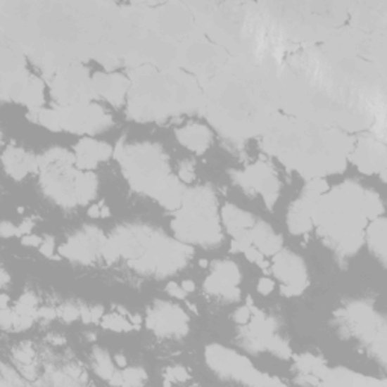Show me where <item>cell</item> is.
Returning <instances> with one entry per match:
<instances>
[{
  "instance_id": "10",
  "label": "cell",
  "mask_w": 387,
  "mask_h": 387,
  "mask_svg": "<svg viewBox=\"0 0 387 387\" xmlns=\"http://www.w3.org/2000/svg\"><path fill=\"white\" fill-rule=\"evenodd\" d=\"M205 359L209 369L221 376V379L248 386L281 384L280 380L272 379L268 374L259 372L247 357L218 343H212L208 346L205 350Z\"/></svg>"
},
{
  "instance_id": "14",
  "label": "cell",
  "mask_w": 387,
  "mask_h": 387,
  "mask_svg": "<svg viewBox=\"0 0 387 387\" xmlns=\"http://www.w3.org/2000/svg\"><path fill=\"white\" fill-rule=\"evenodd\" d=\"M63 130L75 135H96L112 126V117L93 101L56 108Z\"/></svg>"
},
{
  "instance_id": "50",
  "label": "cell",
  "mask_w": 387,
  "mask_h": 387,
  "mask_svg": "<svg viewBox=\"0 0 387 387\" xmlns=\"http://www.w3.org/2000/svg\"><path fill=\"white\" fill-rule=\"evenodd\" d=\"M103 203H100V205H93L88 209V215L91 218H101V209H103Z\"/></svg>"
},
{
  "instance_id": "36",
  "label": "cell",
  "mask_w": 387,
  "mask_h": 387,
  "mask_svg": "<svg viewBox=\"0 0 387 387\" xmlns=\"http://www.w3.org/2000/svg\"><path fill=\"white\" fill-rule=\"evenodd\" d=\"M123 374V386H142L147 381V372L141 368H127Z\"/></svg>"
},
{
  "instance_id": "53",
  "label": "cell",
  "mask_w": 387,
  "mask_h": 387,
  "mask_svg": "<svg viewBox=\"0 0 387 387\" xmlns=\"http://www.w3.org/2000/svg\"><path fill=\"white\" fill-rule=\"evenodd\" d=\"M115 363H117L118 366H121V368H125V366L127 364V360H126L125 355L117 354V355H115Z\"/></svg>"
},
{
  "instance_id": "27",
  "label": "cell",
  "mask_w": 387,
  "mask_h": 387,
  "mask_svg": "<svg viewBox=\"0 0 387 387\" xmlns=\"http://www.w3.org/2000/svg\"><path fill=\"white\" fill-rule=\"evenodd\" d=\"M364 241L368 242L371 251L383 263L386 262V218L379 217L366 227Z\"/></svg>"
},
{
  "instance_id": "55",
  "label": "cell",
  "mask_w": 387,
  "mask_h": 387,
  "mask_svg": "<svg viewBox=\"0 0 387 387\" xmlns=\"http://www.w3.org/2000/svg\"><path fill=\"white\" fill-rule=\"evenodd\" d=\"M0 301H2V304H0V307H2V309L9 307V305H8L9 298H8V295H6V293H2V298H0Z\"/></svg>"
},
{
  "instance_id": "52",
  "label": "cell",
  "mask_w": 387,
  "mask_h": 387,
  "mask_svg": "<svg viewBox=\"0 0 387 387\" xmlns=\"http://www.w3.org/2000/svg\"><path fill=\"white\" fill-rule=\"evenodd\" d=\"M47 341L50 343H53V345H63V343H65V339L63 338V336H59V334H50L49 338H47Z\"/></svg>"
},
{
  "instance_id": "8",
  "label": "cell",
  "mask_w": 387,
  "mask_h": 387,
  "mask_svg": "<svg viewBox=\"0 0 387 387\" xmlns=\"http://www.w3.org/2000/svg\"><path fill=\"white\" fill-rule=\"evenodd\" d=\"M75 153L65 148H50L38 156L39 186L58 206L73 209L79 206L76 182L79 176Z\"/></svg>"
},
{
  "instance_id": "54",
  "label": "cell",
  "mask_w": 387,
  "mask_h": 387,
  "mask_svg": "<svg viewBox=\"0 0 387 387\" xmlns=\"http://www.w3.org/2000/svg\"><path fill=\"white\" fill-rule=\"evenodd\" d=\"M9 283V276H8V272L5 269H2V288L5 289L6 288V284Z\"/></svg>"
},
{
  "instance_id": "33",
  "label": "cell",
  "mask_w": 387,
  "mask_h": 387,
  "mask_svg": "<svg viewBox=\"0 0 387 387\" xmlns=\"http://www.w3.org/2000/svg\"><path fill=\"white\" fill-rule=\"evenodd\" d=\"M35 359H37V353L34 350V346L29 342L20 343L17 348L13 350V360L15 362L17 366L32 364L35 363Z\"/></svg>"
},
{
  "instance_id": "39",
  "label": "cell",
  "mask_w": 387,
  "mask_h": 387,
  "mask_svg": "<svg viewBox=\"0 0 387 387\" xmlns=\"http://www.w3.org/2000/svg\"><path fill=\"white\" fill-rule=\"evenodd\" d=\"M167 381L165 384H172V383H183L189 380V374L188 371L183 368V366H171V368L167 369Z\"/></svg>"
},
{
  "instance_id": "44",
  "label": "cell",
  "mask_w": 387,
  "mask_h": 387,
  "mask_svg": "<svg viewBox=\"0 0 387 387\" xmlns=\"http://www.w3.org/2000/svg\"><path fill=\"white\" fill-rule=\"evenodd\" d=\"M167 292L171 295L172 298H176V300H186V292L183 291V288L180 286V284L175 283V281H170L167 284Z\"/></svg>"
},
{
  "instance_id": "32",
  "label": "cell",
  "mask_w": 387,
  "mask_h": 387,
  "mask_svg": "<svg viewBox=\"0 0 387 387\" xmlns=\"http://www.w3.org/2000/svg\"><path fill=\"white\" fill-rule=\"evenodd\" d=\"M100 324L103 329L117 331V333H127V331H132L135 329V325L130 321V313L121 315V312L105 315Z\"/></svg>"
},
{
  "instance_id": "12",
  "label": "cell",
  "mask_w": 387,
  "mask_h": 387,
  "mask_svg": "<svg viewBox=\"0 0 387 387\" xmlns=\"http://www.w3.org/2000/svg\"><path fill=\"white\" fill-rule=\"evenodd\" d=\"M336 317L339 318L341 327H343L354 338L371 345L372 351H376L380 359H386V327L380 321L379 315L371 305L360 301H354L341 309Z\"/></svg>"
},
{
  "instance_id": "37",
  "label": "cell",
  "mask_w": 387,
  "mask_h": 387,
  "mask_svg": "<svg viewBox=\"0 0 387 387\" xmlns=\"http://www.w3.org/2000/svg\"><path fill=\"white\" fill-rule=\"evenodd\" d=\"M58 317L64 322H73L77 318H80V305H76L73 303H64L56 309Z\"/></svg>"
},
{
  "instance_id": "45",
  "label": "cell",
  "mask_w": 387,
  "mask_h": 387,
  "mask_svg": "<svg viewBox=\"0 0 387 387\" xmlns=\"http://www.w3.org/2000/svg\"><path fill=\"white\" fill-rule=\"evenodd\" d=\"M274 288H276V283H274L271 279H268V277H262L260 280H259V283H258V291H259V293H262V295H269L272 291H274Z\"/></svg>"
},
{
  "instance_id": "31",
  "label": "cell",
  "mask_w": 387,
  "mask_h": 387,
  "mask_svg": "<svg viewBox=\"0 0 387 387\" xmlns=\"http://www.w3.org/2000/svg\"><path fill=\"white\" fill-rule=\"evenodd\" d=\"M212 274H215L217 277H220L221 280L227 281L230 284H238L242 280L239 267L231 260H220V262H213L212 263Z\"/></svg>"
},
{
  "instance_id": "30",
  "label": "cell",
  "mask_w": 387,
  "mask_h": 387,
  "mask_svg": "<svg viewBox=\"0 0 387 387\" xmlns=\"http://www.w3.org/2000/svg\"><path fill=\"white\" fill-rule=\"evenodd\" d=\"M91 364H93L94 372L103 380H110L112 375L117 371L114 368V360H112L110 354L103 348H94L91 354Z\"/></svg>"
},
{
  "instance_id": "5",
  "label": "cell",
  "mask_w": 387,
  "mask_h": 387,
  "mask_svg": "<svg viewBox=\"0 0 387 387\" xmlns=\"http://www.w3.org/2000/svg\"><path fill=\"white\" fill-rule=\"evenodd\" d=\"M383 212L379 194L346 180L318 198L313 209V227L342 256H353L363 246L368 221L383 217Z\"/></svg>"
},
{
  "instance_id": "24",
  "label": "cell",
  "mask_w": 387,
  "mask_h": 387,
  "mask_svg": "<svg viewBox=\"0 0 387 387\" xmlns=\"http://www.w3.org/2000/svg\"><path fill=\"white\" fill-rule=\"evenodd\" d=\"M176 137L183 147L197 153V155H203L209 150L213 139L210 129L201 123H189L177 129Z\"/></svg>"
},
{
  "instance_id": "34",
  "label": "cell",
  "mask_w": 387,
  "mask_h": 387,
  "mask_svg": "<svg viewBox=\"0 0 387 387\" xmlns=\"http://www.w3.org/2000/svg\"><path fill=\"white\" fill-rule=\"evenodd\" d=\"M324 363L322 359L317 357L313 354H300L298 357H295V368H297L298 374H305V375H312L313 371L318 368V366Z\"/></svg>"
},
{
  "instance_id": "35",
  "label": "cell",
  "mask_w": 387,
  "mask_h": 387,
  "mask_svg": "<svg viewBox=\"0 0 387 387\" xmlns=\"http://www.w3.org/2000/svg\"><path fill=\"white\" fill-rule=\"evenodd\" d=\"M26 383V379L18 374L11 366L6 363H2V375H0V386L2 387H11V386H23Z\"/></svg>"
},
{
  "instance_id": "15",
  "label": "cell",
  "mask_w": 387,
  "mask_h": 387,
  "mask_svg": "<svg viewBox=\"0 0 387 387\" xmlns=\"http://www.w3.org/2000/svg\"><path fill=\"white\" fill-rule=\"evenodd\" d=\"M231 179L247 194H260L268 209H274L280 196V179L269 162L258 160L246 171H233Z\"/></svg>"
},
{
  "instance_id": "11",
  "label": "cell",
  "mask_w": 387,
  "mask_h": 387,
  "mask_svg": "<svg viewBox=\"0 0 387 387\" xmlns=\"http://www.w3.org/2000/svg\"><path fill=\"white\" fill-rule=\"evenodd\" d=\"M247 305L251 309V319L248 325H242L239 331L242 348L250 353L269 351L280 359H289L292 355L291 346L277 334V319L253 307L251 298H247Z\"/></svg>"
},
{
  "instance_id": "1",
  "label": "cell",
  "mask_w": 387,
  "mask_h": 387,
  "mask_svg": "<svg viewBox=\"0 0 387 387\" xmlns=\"http://www.w3.org/2000/svg\"><path fill=\"white\" fill-rule=\"evenodd\" d=\"M280 105L288 114L346 134L384 129V67L341 37L301 47L279 70Z\"/></svg>"
},
{
  "instance_id": "49",
  "label": "cell",
  "mask_w": 387,
  "mask_h": 387,
  "mask_svg": "<svg viewBox=\"0 0 387 387\" xmlns=\"http://www.w3.org/2000/svg\"><path fill=\"white\" fill-rule=\"evenodd\" d=\"M34 226H35L34 220H25V221H23V224H22V226H18L20 233H22V236H25V235H30V233H32Z\"/></svg>"
},
{
  "instance_id": "21",
  "label": "cell",
  "mask_w": 387,
  "mask_h": 387,
  "mask_svg": "<svg viewBox=\"0 0 387 387\" xmlns=\"http://www.w3.org/2000/svg\"><path fill=\"white\" fill-rule=\"evenodd\" d=\"M321 196L304 188L301 197L289 206L286 224L292 235H305L313 229V209Z\"/></svg>"
},
{
  "instance_id": "20",
  "label": "cell",
  "mask_w": 387,
  "mask_h": 387,
  "mask_svg": "<svg viewBox=\"0 0 387 387\" xmlns=\"http://www.w3.org/2000/svg\"><path fill=\"white\" fill-rule=\"evenodd\" d=\"M91 80H93L96 97L105 99L114 108H121L125 105L130 91V79L127 76L112 73V71H108V73L100 71V73L93 75Z\"/></svg>"
},
{
  "instance_id": "43",
  "label": "cell",
  "mask_w": 387,
  "mask_h": 387,
  "mask_svg": "<svg viewBox=\"0 0 387 387\" xmlns=\"http://www.w3.org/2000/svg\"><path fill=\"white\" fill-rule=\"evenodd\" d=\"M0 235L2 238H13V236H22V233H20V229L17 226H13L11 222L4 221L2 227H0Z\"/></svg>"
},
{
  "instance_id": "6",
  "label": "cell",
  "mask_w": 387,
  "mask_h": 387,
  "mask_svg": "<svg viewBox=\"0 0 387 387\" xmlns=\"http://www.w3.org/2000/svg\"><path fill=\"white\" fill-rule=\"evenodd\" d=\"M114 156L130 186L139 194L155 198L162 208L176 212L182 206L183 188L179 177L171 175L168 156L159 144L120 141Z\"/></svg>"
},
{
  "instance_id": "28",
  "label": "cell",
  "mask_w": 387,
  "mask_h": 387,
  "mask_svg": "<svg viewBox=\"0 0 387 387\" xmlns=\"http://www.w3.org/2000/svg\"><path fill=\"white\" fill-rule=\"evenodd\" d=\"M99 188V180L97 176L93 171H79L77 182H76V192H77V200L79 206H85L88 203L96 198Z\"/></svg>"
},
{
  "instance_id": "23",
  "label": "cell",
  "mask_w": 387,
  "mask_h": 387,
  "mask_svg": "<svg viewBox=\"0 0 387 387\" xmlns=\"http://www.w3.org/2000/svg\"><path fill=\"white\" fill-rule=\"evenodd\" d=\"M2 164L6 175L14 180H22L30 172H38V158L15 146H9L4 150Z\"/></svg>"
},
{
  "instance_id": "40",
  "label": "cell",
  "mask_w": 387,
  "mask_h": 387,
  "mask_svg": "<svg viewBox=\"0 0 387 387\" xmlns=\"http://www.w3.org/2000/svg\"><path fill=\"white\" fill-rule=\"evenodd\" d=\"M0 324L5 331H13L15 324V313L13 307L0 309Z\"/></svg>"
},
{
  "instance_id": "13",
  "label": "cell",
  "mask_w": 387,
  "mask_h": 387,
  "mask_svg": "<svg viewBox=\"0 0 387 387\" xmlns=\"http://www.w3.org/2000/svg\"><path fill=\"white\" fill-rule=\"evenodd\" d=\"M88 70L82 64H75L59 71L49 80L50 96L59 106H71L77 103H88L96 99L93 80Z\"/></svg>"
},
{
  "instance_id": "46",
  "label": "cell",
  "mask_w": 387,
  "mask_h": 387,
  "mask_svg": "<svg viewBox=\"0 0 387 387\" xmlns=\"http://www.w3.org/2000/svg\"><path fill=\"white\" fill-rule=\"evenodd\" d=\"M37 317H38V319H43V321H52L58 317V312L52 307H42V309H38Z\"/></svg>"
},
{
  "instance_id": "56",
  "label": "cell",
  "mask_w": 387,
  "mask_h": 387,
  "mask_svg": "<svg viewBox=\"0 0 387 387\" xmlns=\"http://www.w3.org/2000/svg\"><path fill=\"white\" fill-rule=\"evenodd\" d=\"M200 265H201V268H208L209 262L208 260H200Z\"/></svg>"
},
{
  "instance_id": "29",
  "label": "cell",
  "mask_w": 387,
  "mask_h": 387,
  "mask_svg": "<svg viewBox=\"0 0 387 387\" xmlns=\"http://www.w3.org/2000/svg\"><path fill=\"white\" fill-rule=\"evenodd\" d=\"M205 291L210 295H215V297H220L227 301H236L241 298V291L238 286L221 280L220 277L215 276V274H210V276L206 279Z\"/></svg>"
},
{
  "instance_id": "17",
  "label": "cell",
  "mask_w": 387,
  "mask_h": 387,
  "mask_svg": "<svg viewBox=\"0 0 387 387\" xmlns=\"http://www.w3.org/2000/svg\"><path fill=\"white\" fill-rule=\"evenodd\" d=\"M271 267L274 276L283 283L281 293L286 297L300 295L307 288V268L297 253L280 250L277 254H274Z\"/></svg>"
},
{
  "instance_id": "51",
  "label": "cell",
  "mask_w": 387,
  "mask_h": 387,
  "mask_svg": "<svg viewBox=\"0 0 387 387\" xmlns=\"http://www.w3.org/2000/svg\"><path fill=\"white\" fill-rule=\"evenodd\" d=\"M180 286L183 288V291H185L186 293H191L196 291V283H194L192 280H183Z\"/></svg>"
},
{
  "instance_id": "38",
  "label": "cell",
  "mask_w": 387,
  "mask_h": 387,
  "mask_svg": "<svg viewBox=\"0 0 387 387\" xmlns=\"http://www.w3.org/2000/svg\"><path fill=\"white\" fill-rule=\"evenodd\" d=\"M196 179V162L192 159L183 160L179 164V180L183 183H191Z\"/></svg>"
},
{
  "instance_id": "9",
  "label": "cell",
  "mask_w": 387,
  "mask_h": 387,
  "mask_svg": "<svg viewBox=\"0 0 387 387\" xmlns=\"http://www.w3.org/2000/svg\"><path fill=\"white\" fill-rule=\"evenodd\" d=\"M229 55L220 46L209 43L206 37L194 32L179 47L177 67L197 79L200 87H206L229 63Z\"/></svg>"
},
{
  "instance_id": "25",
  "label": "cell",
  "mask_w": 387,
  "mask_h": 387,
  "mask_svg": "<svg viewBox=\"0 0 387 387\" xmlns=\"http://www.w3.org/2000/svg\"><path fill=\"white\" fill-rule=\"evenodd\" d=\"M250 239L254 247H256L265 258L274 256L281 250L283 238L279 233L265 221H256L254 226L250 229Z\"/></svg>"
},
{
  "instance_id": "4",
  "label": "cell",
  "mask_w": 387,
  "mask_h": 387,
  "mask_svg": "<svg viewBox=\"0 0 387 387\" xmlns=\"http://www.w3.org/2000/svg\"><path fill=\"white\" fill-rule=\"evenodd\" d=\"M126 114L138 123H165L205 106V93L192 75L179 67L158 70L144 64L130 70Z\"/></svg>"
},
{
  "instance_id": "22",
  "label": "cell",
  "mask_w": 387,
  "mask_h": 387,
  "mask_svg": "<svg viewBox=\"0 0 387 387\" xmlns=\"http://www.w3.org/2000/svg\"><path fill=\"white\" fill-rule=\"evenodd\" d=\"M112 155H114V150L109 144L93 138L80 139L75 147L76 167L84 171L94 170L100 162L108 160Z\"/></svg>"
},
{
  "instance_id": "3",
  "label": "cell",
  "mask_w": 387,
  "mask_h": 387,
  "mask_svg": "<svg viewBox=\"0 0 387 387\" xmlns=\"http://www.w3.org/2000/svg\"><path fill=\"white\" fill-rule=\"evenodd\" d=\"M354 141L341 129L279 115L263 134V150L310 180L342 172Z\"/></svg>"
},
{
  "instance_id": "19",
  "label": "cell",
  "mask_w": 387,
  "mask_h": 387,
  "mask_svg": "<svg viewBox=\"0 0 387 387\" xmlns=\"http://www.w3.org/2000/svg\"><path fill=\"white\" fill-rule=\"evenodd\" d=\"M346 159H350L364 175L386 171V146L384 141L375 135H363L354 141V147Z\"/></svg>"
},
{
  "instance_id": "42",
  "label": "cell",
  "mask_w": 387,
  "mask_h": 387,
  "mask_svg": "<svg viewBox=\"0 0 387 387\" xmlns=\"http://www.w3.org/2000/svg\"><path fill=\"white\" fill-rule=\"evenodd\" d=\"M39 251L42 254H44L46 258H53V259H61V258H55V239L52 236H46L42 242V246H39Z\"/></svg>"
},
{
  "instance_id": "18",
  "label": "cell",
  "mask_w": 387,
  "mask_h": 387,
  "mask_svg": "<svg viewBox=\"0 0 387 387\" xmlns=\"http://www.w3.org/2000/svg\"><path fill=\"white\" fill-rule=\"evenodd\" d=\"M106 238L99 229L87 226L71 235L65 243L59 247V256L71 262L91 265L101 254Z\"/></svg>"
},
{
  "instance_id": "47",
  "label": "cell",
  "mask_w": 387,
  "mask_h": 387,
  "mask_svg": "<svg viewBox=\"0 0 387 387\" xmlns=\"http://www.w3.org/2000/svg\"><path fill=\"white\" fill-rule=\"evenodd\" d=\"M89 312H91V321H93V324L101 322V319L105 317V310L101 305H93V307H89Z\"/></svg>"
},
{
  "instance_id": "2",
  "label": "cell",
  "mask_w": 387,
  "mask_h": 387,
  "mask_svg": "<svg viewBox=\"0 0 387 387\" xmlns=\"http://www.w3.org/2000/svg\"><path fill=\"white\" fill-rule=\"evenodd\" d=\"M280 106L276 71L243 58L229 59L205 87V114L229 141L263 135L279 117Z\"/></svg>"
},
{
  "instance_id": "7",
  "label": "cell",
  "mask_w": 387,
  "mask_h": 387,
  "mask_svg": "<svg viewBox=\"0 0 387 387\" xmlns=\"http://www.w3.org/2000/svg\"><path fill=\"white\" fill-rule=\"evenodd\" d=\"M171 229L176 238L188 246L215 247L222 241L218 217V198L210 186H197L183 194L182 206L176 210Z\"/></svg>"
},
{
  "instance_id": "41",
  "label": "cell",
  "mask_w": 387,
  "mask_h": 387,
  "mask_svg": "<svg viewBox=\"0 0 387 387\" xmlns=\"http://www.w3.org/2000/svg\"><path fill=\"white\" fill-rule=\"evenodd\" d=\"M233 319L238 325H246L250 322L251 319V309L248 305H242L235 313H233Z\"/></svg>"
},
{
  "instance_id": "16",
  "label": "cell",
  "mask_w": 387,
  "mask_h": 387,
  "mask_svg": "<svg viewBox=\"0 0 387 387\" xmlns=\"http://www.w3.org/2000/svg\"><path fill=\"white\" fill-rule=\"evenodd\" d=\"M146 325L159 338H183L189 330V318L180 305L159 300L148 309Z\"/></svg>"
},
{
  "instance_id": "48",
  "label": "cell",
  "mask_w": 387,
  "mask_h": 387,
  "mask_svg": "<svg viewBox=\"0 0 387 387\" xmlns=\"http://www.w3.org/2000/svg\"><path fill=\"white\" fill-rule=\"evenodd\" d=\"M42 242H43V238L35 236V235H32V233H30V235H25V236H22V243H23V246H29V247H39V246H42Z\"/></svg>"
},
{
  "instance_id": "26",
  "label": "cell",
  "mask_w": 387,
  "mask_h": 387,
  "mask_svg": "<svg viewBox=\"0 0 387 387\" xmlns=\"http://www.w3.org/2000/svg\"><path fill=\"white\" fill-rule=\"evenodd\" d=\"M221 220L224 227L230 233L233 238H241L248 235L250 229L254 226V217L250 212L242 210L236 205H224L221 209Z\"/></svg>"
}]
</instances>
